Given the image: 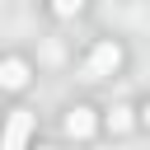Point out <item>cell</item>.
<instances>
[{
	"label": "cell",
	"mask_w": 150,
	"mask_h": 150,
	"mask_svg": "<svg viewBox=\"0 0 150 150\" xmlns=\"http://www.w3.org/2000/svg\"><path fill=\"white\" fill-rule=\"evenodd\" d=\"M122 66V47L117 42H94V52H89V61H84V75L89 80H103V75H112Z\"/></svg>",
	"instance_id": "cell-1"
},
{
	"label": "cell",
	"mask_w": 150,
	"mask_h": 150,
	"mask_svg": "<svg viewBox=\"0 0 150 150\" xmlns=\"http://www.w3.org/2000/svg\"><path fill=\"white\" fill-rule=\"evenodd\" d=\"M33 136V112L28 108H14L9 122H5V136H0V150H23Z\"/></svg>",
	"instance_id": "cell-2"
},
{
	"label": "cell",
	"mask_w": 150,
	"mask_h": 150,
	"mask_svg": "<svg viewBox=\"0 0 150 150\" xmlns=\"http://www.w3.org/2000/svg\"><path fill=\"white\" fill-rule=\"evenodd\" d=\"M61 127H66V136H70V141H89V136H94V127H98V117H94V108L75 103V108L66 112V122H61Z\"/></svg>",
	"instance_id": "cell-3"
},
{
	"label": "cell",
	"mask_w": 150,
	"mask_h": 150,
	"mask_svg": "<svg viewBox=\"0 0 150 150\" xmlns=\"http://www.w3.org/2000/svg\"><path fill=\"white\" fill-rule=\"evenodd\" d=\"M28 61H19V56H9V61H0V89H23L28 84Z\"/></svg>",
	"instance_id": "cell-4"
},
{
	"label": "cell",
	"mask_w": 150,
	"mask_h": 150,
	"mask_svg": "<svg viewBox=\"0 0 150 150\" xmlns=\"http://www.w3.org/2000/svg\"><path fill=\"white\" fill-rule=\"evenodd\" d=\"M131 127H136V117H131V108H112V112H108V131H112V136H127Z\"/></svg>",
	"instance_id": "cell-5"
},
{
	"label": "cell",
	"mask_w": 150,
	"mask_h": 150,
	"mask_svg": "<svg viewBox=\"0 0 150 150\" xmlns=\"http://www.w3.org/2000/svg\"><path fill=\"white\" fill-rule=\"evenodd\" d=\"M80 9H84V0H52V14H61V19H70Z\"/></svg>",
	"instance_id": "cell-6"
},
{
	"label": "cell",
	"mask_w": 150,
	"mask_h": 150,
	"mask_svg": "<svg viewBox=\"0 0 150 150\" xmlns=\"http://www.w3.org/2000/svg\"><path fill=\"white\" fill-rule=\"evenodd\" d=\"M38 150H52V145H38Z\"/></svg>",
	"instance_id": "cell-7"
}]
</instances>
